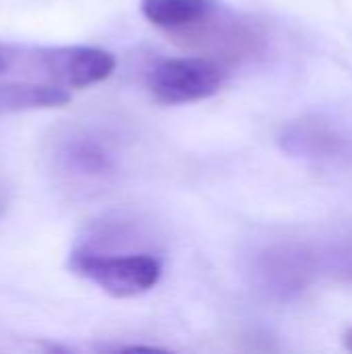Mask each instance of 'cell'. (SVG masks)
<instances>
[{"label": "cell", "mask_w": 352, "mask_h": 354, "mask_svg": "<svg viewBox=\"0 0 352 354\" xmlns=\"http://www.w3.org/2000/svg\"><path fill=\"white\" fill-rule=\"evenodd\" d=\"M68 270L114 299H135L160 282L162 261L151 253H106L83 245L68 255Z\"/></svg>", "instance_id": "obj_1"}, {"label": "cell", "mask_w": 352, "mask_h": 354, "mask_svg": "<svg viewBox=\"0 0 352 354\" xmlns=\"http://www.w3.org/2000/svg\"><path fill=\"white\" fill-rule=\"evenodd\" d=\"M226 81L222 62L207 56H180L156 62L147 73L149 93L166 106L193 104L220 91Z\"/></svg>", "instance_id": "obj_2"}, {"label": "cell", "mask_w": 352, "mask_h": 354, "mask_svg": "<svg viewBox=\"0 0 352 354\" xmlns=\"http://www.w3.org/2000/svg\"><path fill=\"white\" fill-rule=\"evenodd\" d=\"M31 68L64 89H85L108 79L116 68V58L93 46L37 48L31 52Z\"/></svg>", "instance_id": "obj_3"}, {"label": "cell", "mask_w": 352, "mask_h": 354, "mask_svg": "<svg viewBox=\"0 0 352 354\" xmlns=\"http://www.w3.org/2000/svg\"><path fill=\"white\" fill-rule=\"evenodd\" d=\"M56 168L77 185H100L114 174L116 162L104 141L85 131L64 135L54 149Z\"/></svg>", "instance_id": "obj_4"}, {"label": "cell", "mask_w": 352, "mask_h": 354, "mask_svg": "<svg viewBox=\"0 0 352 354\" xmlns=\"http://www.w3.org/2000/svg\"><path fill=\"white\" fill-rule=\"evenodd\" d=\"M317 268V257L307 247L284 245L268 249L257 261V274L261 284L286 299L301 292L313 278Z\"/></svg>", "instance_id": "obj_5"}, {"label": "cell", "mask_w": 352, "mask_h": 354, "mask_svg": "<svg viewBox=\"0 0 352 354\" xmlns=\"http://www.w3.org/2000/svg\"><path fill=\"white\" fill-rule=\"evenodd\" d=\"M282 139L284 147L290 153L319 160L342 158L352 147L346 135L322 120H303L299 124H293Z\"/></svg>", "instance_id": "obj_6"}, {"label": "cell", "mask_w": 352, "mask_h": 354, "mask_svg": "<svg viewBox=\"0 0 352 354\" xmlns=\"http://www.w3.org/2000/svg\"><path fill=\"white\" fill-rule=\"evenodd\" d=\"M216 8L214 0H141L143 17L174 35L203 23Z\"/></svg>", "instance_id": "obj_7"}, {"label": "cell", "mask_w": 352, "mask_h": 354, "mask_svg": "<svg viewBox=\"0 0 352 354\" xmlns=\"http://www.w3.org/2000/svg\"><path fill=\"white\" fill-rule=\"evenodd\" d=\"M71 102V89L41 81H0V114L58 108Z\"/></svg>", "instance_id": "obj_8"}, {"label": "cell", "mask_w": 352, "mask_h": 354, "mask_svg": "<svg viewBox=\"0 0 352 354\" xmlns=\"http://www.w3.org/2000/svg\"><path fill=\"white\" fill-rule=\"evenodd\" d=\"M23 58H25V56H23L19 50L0 44V75H2V73H8V71H12V68H17V66L21 64Z\"/></svg>", "instance_id": "obj_9"}, {"label": "cell", "mask_w": 352, "mask_h": 354, "mask_svg": "<svg viewBox=\"0 0 352 354\" xmlns=\"http://www.w3.org/2000/svg\"><path fill=\"white\" fill-rule=\"evenodd\" d=\"M342 340H344V348L352 353V328H349V330L344 332V338H342Z\"/></svg>", "instance_id": "obj_10"}]
</instances>
